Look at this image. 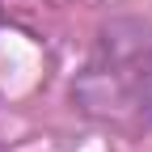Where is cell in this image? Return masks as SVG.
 Here are the masks:
<instances>
[]
</instances>
